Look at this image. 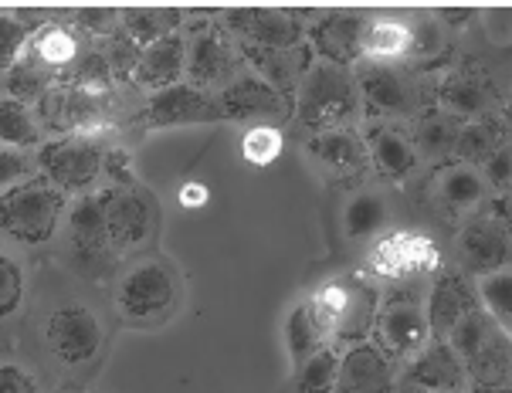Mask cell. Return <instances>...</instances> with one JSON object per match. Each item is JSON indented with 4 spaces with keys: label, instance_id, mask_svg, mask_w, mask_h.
Masks as SVG:
<instances>
[{
    "label": "cell",
    "instance_id": "1",
    "mask_svg": "<svg viewBox=\"0 0 512 393\" xmlns=\"http://www.w3.org/2000/svg\"><path fill=\"white\" fill-rule=\"evenodd\" d=\"M68 211V194L48 180H28L0 194V234L24 248H41L58 234Z\"/></svg>",
    "mask_w": 512,
    "mask_h": 393
},
{
    "label": "cell",
    "instance_id": "2",
    "mask_svg": "<svg viewBox=\"0 0 512 393\" xmlns=\"http://www.w3.org/2000/svg\"><path fill=\"white\" fill-rule=\"evenodd\" d=\"M295 116L306 129L329 133V129H346L360 116V92L353 82L350 68L316 65L309 68L299 85V109Z\"/></svg>",
    "mask_w": 512,
    "mask_h": 393
},
{
    "label": "cell",
    "instance_id": "3",
    "mask_svg": "<svg viewBox=\"0 0 512 393\" xmlns=\"http://www.w3.org/2000/svg\"><path fill=\"white\" fill-rule=\"evenodd\" d=\"M509 333L485 316V309H468L448 333V346L468 366L479 387H499L509 373Z\"/></svg>",
    "mask_w": 512,
    "mask_h": 393
},
{
    "label": "cell",
    "instance_id": "4",
    "mask_svg": "<svg viewBox=\"0 0 512 393\" xmlns=\"http://www.w3.org/2000/svg\"><path fill=\"white\" fill-rule=\"evenodd\" d=\"M177 295L180 288L173 268L167 261L153 258V261H140V265L129 268L123 275L116 292V309L133 326H156V322L173 316Z\"/></svg>",
    "mask_w": 512,
    "mask_h": 393
},
{
    "label": "cell",
    "instance_id": "5",
    "mask_svg": "<svg viewBox=\"0 0 512 393\" xmlns=\"http://www.w3.org/2000/svg\"><path fill=\"white\" fill-rule=\"evenodd\" d=\"M106 150L95 136H58L38 150V170L62 194H85L102 177Z\"/></svg>",
    "mask_w": 512,
    "mask_h": 393
},
{
    "label": "cell",
    "instance_id": "6",
    "mask_svg": "<svg viewBox=\"0 0 512 393\" xmlns=\"http://www.w3.org/2000/svg\"><path fill=\"white\" fill-rule=\"evenodd\" d=\"M38 122L58 136H95L109 129V95H92L75 85L58 82L45 99L34 106Z\"/></svg>",
    "mask_w": 512,
    "mask_h": 393
},
{
    "label": "cell",
    "instance_id": "7",
    "mask_svg": "<svg viewBox=\"0 0 512 393\" xmlns=\"http://www.w3.org/2000/svg\"><path fill=\"white\" fill-rule=\"evenodd\" d=\"M102 221H106L109 255H126L150 241L153 204L140 187H109L99 190Z\"/></svg>",
    "mask_w": 512,
    "mask_h": 393
},
{
    "label": "cell",
    "instance_id": "8",
    "mask_svg": "<svg viewBox=\"0 0 512 393\" xmlns=\"http://www.w3.org/2000/svg\"><path fill=\"white\" fill-rule=\"evenodd\" d=\"M45 346L58 363L82 366L102 349V322L82 302L58 305L45 319Z\"/></svg>",
    "mask_w": 512,
    "mask_h": 393
},
{
    "label": "cell",
    "instance_id": "9",
    "mask_svg": "<svg viewBox=\"0 0 512 393\" xmlns=\"http://www.w3.org/2000/svg\"><path fill=\"white\" fill-rule=\"evenodd\" d=\"M214 116L221 119H258V126H272L289 116V102L275 85L262 82L258 75L231 78L214 99Z\"/></svg>",
    "mask_w": 512,
    "mask_h": 393
},
{
    "label": "cell",
    "instance_id": "10",
    "mask_svg": "<svg viewBox=\"0 0 512 393\" xmlns=\"http://www.w3.org/2000/svg\"><path fill=\"white\" fill-rule=\"evenodd\" d=\"M357 92L380 116H414L421 106V85L414 75L387 65H363L357 72Z\"/></svg>",
    "mask_w": 512,
    "mask_h": 393
},
{
    "label": "cell",
    "instance_id": "11",
    "mask_svg": "<svg viewBox=\"0 0 512 393\" xmlns=\"http://www.w3.org/2000/svg\"><path fill=\"white\" fill-rule=\"evenodd\" d=\"M373 336L384 353L390 356H418L424 346H428V316L418 302H404L394 299L387 302L384 309H377V319H373Z\"/></svg>",
    "mask_w": 512,
    "mask_h": 393
},
{
    "label": "cell",
    "instance_id": "12",
    "mask_svg": "<svg viewBox=\"0 0 512 393\" xmlns=\"http://www.w3.org/2000/svg\"><path fill=\"white\" fill-rule=\"evenodd\" d=\"M441 251L424 234H390L370 248V268L380 278H407L438 268Z\"/></svg>",
    "mask_w": 512,
    "mask_h": 393
},
{
    "label": "cell",
    "instance_id": "13",
    "mask_svg": "<svg viewBox=\"0 0 512 393\" xmlns=\"http://www.w3.org/2000/svg\"><path fill=\"white\" fill-rule=\"evenodd\" d=\"M224 24L245 38V45L292 51L302 41V21L292 11H228Z\"/></svg>",
    "mask_w": 512,
    "mask_h": 393
},
{
    "label": "cell",
    "instance_id": "14",
    "mask_svg": "<svg viewBox=\"0 0 512 393\" xmlns=\"http://www.w3.org/2000/svg\"><path fill=\"white\" fill-rule=\"evenodd\" d=\"M370 28V17L360 11H336L326 14L312 28V45L326 58V65L350 68L363 58V34Z\"/></svg>",
    "mask_w": 512,
    "mask_h": 393
},
{
    "label": "cell",
    "instance_id": "15",
    "mask_svg": "<svg viewBox=\"0 0 512 393\" xmlns=\"http://www.w3.org/2000/svg\"><path fill=\"white\" fill-rule=\"evenodd\" d=\"M218 119L214 116V99L201 89H194L190 82H177L170 89L150 95V106L143 112V122L153 129H170V126H194V122Z\"/></svg>",
    "mask_w": 512,
    "mask_h": 393
},
{
    "label": "cell",
    "instance_id": "16",
    "mask_svg": "<svg viewBox=\"0 0 512 393\" xmlns=\"http://www.w3.org/2000/svg\"><path fill=\"white\" fill-rule=\"evenodd\" d=\"M333 393H394V366L380 346L357 343L340 360Z\"/></svg>",
    "mask_w": 512,
    "mask_h": 393
},
{
    "label": "cell",
    "instance_id": "17",
    "mask_svg": "<svg viewBox=\"0 0 512 393\" xmlns=\"http://www.w3.org/2000/svg\"><path fill=\"white\" fill-rule=\"evenodd\" d=\"M184 72H187V41L180 38V34H170V38L156 41V45L140 51L129 78H133L140 89L156 95V92L170 89V85H177Z\"/></svg>",
    "mask_w": 512,
    "mask_h": 393
},
{
    "label": "cell",
    "instance_id": "18",
    "mask_svg": "<svg viewBox=\"0 0 512 393\" xmlns=\"http://www.w3.org/2000/svg\"><path fill=\"white\" fill-rule=\"evenodd\" d=\"M458 255H462L468 272L492 275V272H506L509 268V234L506 227L492 217L485 221L468 224L458 238Z\"/></svg>",
    "mask_w": 512,
    "mask_h": 393
},
{
    "label": "cell",
    "instance_id": "19",
    "mask_svg": "<svg viewBox=\"0 0 512 393\" xmlns=\"http://www.w3.org/2000/svg\"><path fill=\"white\" fill-rule=\"evenodd\" d=\"M414 387L424 393H462L465 390V363L448 346V339H438L435 346H424L418 353V363L411 366Z\"/></svg>",
    "mask_w": 512,
    "mask_h": 393
},
{
    "label": "cell",
    "instance_id": "20",
    "mask_svg": "<svg viewBox=\"0 0 512 393\" xmlns=\"http://www.w3.org/2000/svg\"><path fill=\"white\" fill-rule=\"evenodd\" d=\"M187 72L194 89H211V85H228L234 78V55L231 45L214 31L197 34L187 45Z\"/></svg>",
    "mask_w": 512,
    "mask_h": 393
},
{
    "label": "cell",
    "instance_id": "21",
    "mask_svg": "<svg viewBox=\"0 0 512 393\" xmlns=\"http://www.w3.org/2000/svg\"><path fill=\"white\" fill-rule=\"evenodd\" d=\"M441 106L458 122L485 119L492 109V82L482 78L479 72H472V68H458L441 85Z\"/></svg>",
    "mask_w": 512,
    "mask_h": 393
},
{
    "label": "cell",
    "instance_id": "22",
    "mask_svg": "<svg viewBox=\"0 0 512 393\" xmlns=\"http://www.w3.org/2000/svg\"><path fill=\"white\" fill-rule=\"evenodd\" d=\"M468 309H475L472 288H468V282L458 272H445L435 282V292H431L428 309H424V316H428V329L438 339H448V333L455 329V322L462 319Z\"/></svg>",
    "mask_w": 512,
    "mask_h": 393
},
{
    "label": "cell",
    "instance_id": "23",
    "mask_svg": "<svg viewBox=\"0 0 512 393\" xmlns=\"http://www.w3.org/2000/svg\"><path fill=\"white\" fill-rule=\"evenodd\" d=\"M367 143V160L377 167V173H384L387 180H404L407 173L418 167V150L404 133L397 129H370V136L363 139Z\"/></svg>",
    "mask_w": 512,
    "mask_h": 393
},
{
    "label": "cell",
    "instance_id": "24",
    "mask_svg": "<svg viewBox=\"0 0 512 393\" xmlns=\"http://www.w3.org/2000/svg\"><path fill=\"white\" fill-rule=\"evenodd\" d=\"M309 153L333 173H350L367 167V143L353 129H329V133H316L309 143Z\"/></svg>",
    "mask_w": 512,
    "mask_h": 393
},
{
    "label": "cell",
    "instance_id": "25",
    "mask_svg": "<svg viewBox=\"0 0 512 393\" xmlns=\"http://www.w3.org/2000/svg\"><path fill=\"white\" fill-rule=\"evenodd\" d=\"M4 85H7V95H11V99L34 109L58 85V72H51L45 61H38L31 51H24V55L14 61L11 72L4 75Z\"/></svg>",
    "mask_w": 512,
    "mask_h": 393
},
{
    "label": "cell",
    "instance_id": "26",
    "mask_svg": "<svg viewBox=\"0 0 512 393\" xmlns=\"http://www.w3.org/2000/svg\"><path fill=\"white\" fill-rule=\"evenodd\" d=\"M180 28V11L173 7H140V11H119V31L136 48H150L156 41L170 38Z\"/></svg>",
    "mask_w": 512,
    "mask_h": 393
},
{
    "label": "cell",
    "instance_id": "27",
    "mask_svg": "<svg viewBox=\"0 0 512 393\" xmlns=\"http://www.w3.org/2000/svg\"><path fill=\"white\" fill-rule=\"evenodd\" d=\"M377 309H380L377 288L360 282V278H346V312H343V322H340V329H336V336L357 346L360 339H367L373 333Z\"/></svg>",
    "mask_w": 512,
    "mask_h": 393
},
{
    "label": "cell",
    "instance_id": "28",
    "mask_svg": "<svg viewBox=\"0 0 512 393\" xmlns=\"http://www.w3.org/2000/svg\"><path fill=\"white\" fill-rule=\"evenodd\" d=\"M28 51L38 61H45L51 72H58V78H62L78 61V55H82V45H78L75 31L62 28V24H45L41 31L31 34Z\"/></svg>",
    "mask_w": 512,
    "mask_h": 393
},
{
    "label": "cell",
    "instance_id": "29",
    "mask_svg": "<svg viewBox=\"0 0 512 393\" xmlns=\"http://www.w3.org/2000/svg\"><path fill=\"white\" fill-rule=\"evenodd\" d=\"M38 143H41L38 112L24 106V102L11 99V95H0V146L24 153Z\"/></svg>",
    "mask_w": 512,
    "mask_h": 393
},
{
    "label": "cell",
    "instance_id": "30",
    "mask_svg": "<svg viewBox=\"0 0 512 393\" xmlns=\"http://www.w3.org/2000/svg\"><path fill=\"white\" fill-rule=\"evenodd\" d=\"M411 55V31L404 21L394 17H380L370 21L367 34H363V58H370V65H384V61H397Z\"/></svg>",
    "mask_w": 512,
    "mask_h": 393
},
{
    "label": "cell",
    "instance_id": "31",
    "mask_svg": "<svg viewBox=\"0 0 512 393\" xmlns=\"http://www.w3.org/2000/svg\"><path fill=\"white\" fill-rule=\"evenodd\" d=\"M485 194H489V187H485L482 173H475L472 167H448L438 180L441 204L455 214L475 211V207L485 200Z\"/></svg>",
    "mask_w": 512,
    "mask_h": 393
},
{
    "label": "cell",
    "instance_id": "32",
    "mask_svg": "<svg viewBox=\"0 0 512 393\" xmlns=\"http://www.w3.org/2000/svg\"><path fill=\"white\" fill-rule=\"evenodd\" d=\"M112 78H116V72H112V65H109L106 48H89L78 55V61L58 78V82L75 85V89L92 92V95H112Z\"/></svg>",
    "mask_w": 512,
    "mask_h": 393
},
{
    "label": "cell",
    "instance_id": "33",
    "mask_svg": "<svg viewBox=\"0 0 512 393\" xmlns=\"http://www.w3.org/2000/svg\"><path fill=\"white\" fill-rule=\"evenodd\" d=\"M499 146H502V126L492 116L462 122L458 139H455V153L462 156L465 163H485Z\"/></svg>",
    "mask_w": 512,
    "mask_h": 393
},
{
    "label": "cell",
    "instance_id": "34",
    "mask_svg": "<svg viewBox=\"0 0 512 393\" xmlns=\"http://www.w3.org/2000/svg\"><path fill=\"white\" fill-rule=\"evenodd\" d=\"M343 227L350 238H373L387 227V200L373 190H363L346 204Z\"/></svg>",
    "mask_w": 512,
    "mask_h": 393
},
{
    "label": "cell",
    "instance_id": "35",
    "mask_svg": "<svg viewBox=\"0 0 512 393\" xmlns=\"http://www.w3.org/2000/svg\"><path fill=\"white\" fill-rule=\"evenodd\" d=\"M245 58L258 68V78L268 85H275V89H279V85H292L302 72V48L268 51V48L245 45Z\"/></svg>",
    "mask_w": 512,
    "mask_h": 393
},
{
    "label": "cell",
    "instance_id": "36",
    "mask_svg": "<svg viewBox=\"0 0 512 393\" xmlns=\"http://www.w3.org/2000/svg\"><path fill=\"white\" fill-rule=\"evenodd\" d=\"M458 129L462 122L448 112H431L418 122V133H414V150L428 153V156H445V153H455V139H458Z\"/></svg>",
    "mask_w": 512,
    "mask_h": 393
},
{
    "label": "cell",
    "instance_id": "37",
    "mask_svg": "<svg viewBox=\"0 0 512 393\" xmlns=\"http://www.w3.org/2000/svg\"><path fill=\"white\" fill-rule=\"evenodd\" d=\"M319 339L323 333L316 329V322L309 316V305L299 302L295 309L289 312V322H285V346H289V360L292 366H302L309 360L312 353L319 349Z\"/></svg>",
    "mask_w": 512,
    "mask_h": 393
},
{
    "label": "cell",
    "instance_id": "38",
    "mask_svg": "<svg viewBox=\"0 0 512 393\" xmlns=\"http://www.w3.org/2000/svg\"><path fill=\"white\" fill-rule=\"evenodd\" d=\"M306 305L323 339L336 336V329H340V322H343V312H346V278L343 282H329L319 288V292H312V299Z\"/></svg>",
    "mask_w": 512,
    "mask_h": 393
},
{
    "label": "cell",
    "instance_id": "39",
    "mask_svg": "<svg viewBox=\"0 0 512 393\" xmlns=\"http://www.w3.org/2000/svg\"><path fill=\"white\" fill-rule=\"evenodd\" d=\"M336 373H340V356L329 346H319L316 353L299 366V393H333Z\"/></svg>",
    "mask_w": 512,
    "mask_h": 393
},
{
    "label": "cell",
    "instance_id": "40",
    "mask_svg": "<svg viewBox=\"0 0 512 393\" xmlns=\"http://www.w3.org/2000/svg\"><path fill=\"white\" fill-rule=\"evenodd\" d=\"M479 295L485 302V316L496 322L499 329L509 333V319H512V275L509 272H492L482 275Z\"/></svg>",
    "mask_w": 512,
    "mask_h": 393
},
{
    "label": "cell",
    "instance_id": "41",
    "mask_svg": "<svg viewBox=\"0 0 512 393\" xmlns=\"http://www.w3.org/2000/svg\"><path fill=\"white\" fill-rule=\"evenodd\" d=\"M285 150V136L279 126H251L245 136H241V153H245L248 163L255 167H268L275 163Z\"/></svg>",
    "mask_w": 512,
    "mask_h": 393
},
{
    "label": "cell",
    "instance_id": "42",
    "mask_svg": "<svg viewBox=\"0 0 512 393\" xmlns=\"http://www.w3.org/2000/svg\"><path fill=\"white\" fill-rule=\"evenodd\" d=\"M31 41V24L21 21L14 14H0V72H11L14 61L28 51Z\"/></svg>",
    "mask_w": 512,
    "mask_h": 393
},
{
    "label": "cell",
    "instance_id": "43",
    "mask_svg": "<svg viewBox=\"0 0 512 393\" xmlns=\"http://www.w3.org/2000/svg\"><path fill=\"white\" fill-rule=\"evenodd\" d=\"M24 302V272L21 265L0 251V319L14 316Z\"/></svg>",
    "mask_w": 512,
    "mask_h": 393
},
{
    "label": "cell",
    "instance_id": "44",
    "mask_svg": "<svg viewBox=\"0 0 512 393\" xmlns=\"http://www.w3.org/2000/svg\"><path fill=\"white\" fill-rule=\"evenodd\" d=\"M34 170H38V160H31L28 153L21 150H7V146H0V194L11 187H21V183H28L34 177Z\"/></svg>",
    "mask_w": 512,
    "mask_h": 393
},
{
    "label": "cell",
    "instance_id": "45",
    "mask_svg": "<svg viewBox=\"0 0 512 393\" xmlns=\"http://www.w3.org/2000/svg\"><path fill=\"white\" fill-rule=\"evenodd\" d=\"M407 31H411V55L428 58L445 48V28L438 17H418L414 24H407Z\"/></svg>",
    "mask_w": 512,
    "mask_h": 393
},
{
    "label": "cell",
    "instance_id": "46",
    "mask_svg": "<svg viewBox=\"0 0 512 393\" xmlns=\"http://www.w3.org/2000/svg\"><path fill=\"white\" fill-rule=\"evenodd\" d=\"M0 393H38V380L14 363L0 366Z\"/></svg>",
    "mask_w": 512,
    "mask_h": 393
},
{
    "label": "cell",
    "instance_id": "47",
    "mask_svg": "<svg viewBox=\"0 0 512 393\" xmlns=\"http://www.w3.org/2000/svg\"><path fill=\"white\" fill-rule=\"evenodd\" d=\"M482 167H485V173H482L485 187H496V190L509 187V150H506V146H499V150L492 153Z\"/></svg>",
    "mask_w": 512,
    "mask_h": 393
},
{
    "label": "cell",
    "instance_id": "48",
    "mask_svg": "<svg viewBox=\"0 0 512 393\" xmlns=\"http://www.w3.org/2000/svg\"><path fill=\"white\" fill-rule=\"evenodd\" d=\"M78 24H82L89 34L112 38L116 28H119V11H82V14H78Z\"/></svg>",
    "mask_w": 512,
    "mask_h": 393
},
{
    "label": "cell",
    "instance_id": "49",
    "mask_svg": "<svg viewBox=\"0 0 512 393\" xmlns=\"http://www.w3.org/2000/svg\"><path fill=\"white\" fill-rule=\"evenodd\" d=\"M102 170H106L109 177H116V187H136L133 167H129V153H123V150H106V163H102Z\"/></svg>",
    "mask_w": 512,
    "mask_h": 393
},
{
    "label": "cell",
    "instance_id": "50",
    "mask_svg": "<svg viewBox=\"0 0 512 393\" xmlns=\"http://www.w3.org/2000/svg\"><path fill=\"white\" fill-rule=\"evenodd\" d=\"M207 200H211V190H207L204 183L190 180V183L180 187V207H187V211H201Z\"/></svg>",
    "mask_w": 512,
    "mask_h": 393
},
{
    "label": "cell",
    "instance_id": "51",
    "mask_svg": "<svg viewBox=\"0 0 512 393\" xmlns=\"http://www.w3.org/2000/svg\"><path fill=\"white\" fill-rule=\"evenodd\" d=\"M472 393H506V390H499V387H475Z\"/></svg>",
    "mask_w": 512,
    "mask_h": 393
}]
</instances>
